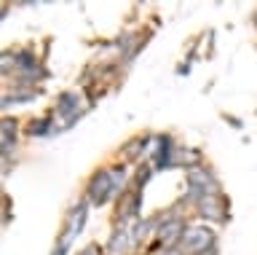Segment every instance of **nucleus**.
<instances>
[{"instance_id":"obj_5","label":"nucleus","mask_w":257,"mask_h":255,"mask_svg":"<svg viewBox=\"0 0 257 255\" xmlns=\"http://www.w3.org/2000/svg\"><path fill=\"white\" fill-rule=\"evenodd\" d=\"M196 210H198V218L201 220H206V223H228L230 218V202H228V196L222 194H209L204 196L201 202L196 204Z\"/></svg>"},{"instance_id":"obj_8","label":"nucleus","mask_w":257,"mask_h":255,"mask_svg":"<svg viewBox=\"0 0 257 255\" xmlns=\"http://www.w3.org/2000/svg\"><path fill=\"white\" fill-rule=\"evenodd\" d=\"M174 150H177V145L172 142V137H169V134H161L158 148H156V169H172L174 166Z\"/></svg>"},{"instance_id":"obj_6","label":"nucleus","mask_w":257,"mask_h":255,"mask_svg":"<svg viewBox=\"0 0 257 255\" xmlns=\"http://www.w3.org/2000/svg\"><path fill=\"white\" fill-rule=\"evenodd\" d=\"M134 231L128 223H115L110 231V239L107 244H104V250H107V255H126L134 250Z\"/></svg>"},{"instance_id":"obj_13","label":"nucleus","mask_w":257,"mask_h":255,"mask_svg":"<svg viewBox=\"0 0 257 255\" xmlns=\"http://www.w3.org/2000/svg\"><path fill=\"white\" fill-rule=\"evenodd\" d=\"M150 175H153V169H150V164H145V166H140V172H137V186H145V183L150 180Z\"/></svg>"},{"instance_id":"obj_2","label":"nucleus","mask_w":257,"mask_h":255,"mask_svg":"<svg viewBox=\"0 0 257 255\" xmlns=\"http://www.w3.org/2000/svg\"><path fill=\"white\" fill-rule=\"evenodd\" d=\"M86 218H88V202H80L75 207H70L67 218H64V226L59 231V236H56V244H54L51 255H67L72 250V242H75V236L83 231Z\"/></svg>"},{"instance_id":"obj_9","label":"nucleus","mask_w":257,"mask_h":255,"mask_svg":"<svg viewBox=\"0 0 257 255\" xmlns=\"http://www.w3.org/2000/svg\"><path fill=\"white\" fill-rule=\"evenodd\" d=\"M148 142H150V137L148 134H142V137H134V140H128L126 145H123V150H120V156L123 158H128V161H132V158H140V153L145 148H148Z\"/></svg>"},{"instance_id":"obj_12","label":"nucleus","mask_w":257,"mask_h":255,"mask_svg":"<svg viewBox=\"0 0 257 255\" xmlns=\"http://www.w3.org/2000/svg\"><path fill=\"white\" fill-rule=\"evenodd\" d=\"M75 255H107V250L96 242H88L86 247H80V252H75Z\"/></svg>"},{"instance_id":"obj_3","label":"nucleus","mask_w":257,"mask_h":255,"mask_svg":"<svg viewBox=\"0 0 257 255\" xmlns=\"http://www.w3.org/2000/svg\"><path fill=\"white\" fill-rule=\"evenodd\" d=\"M185 228H188V223L177 212L164 215V220H161V226L156 231V247H161V250H180Z\"/></svg>"},{"instance_id":"obj_1","label":"nucleus","mask_w":257,"mask_h":255,"mask_svg":"<svg viewBox=\"0 0 257 255\" xmlns=\"http://www.w3.org/2000/svg\"><path fill=\"white\" fill-rule=\"evenodd\" d=\"M180 255H220L217 231L206 223H188L180 242Z\"/></svg>"},{"instance_id":"obj_7","label":"nucleus","mask_w":257,"mask_h":255,"mask_svg":"<svg viewBox=\"0 0 257 255\" xmlns=\"http://www.w3.org/2000/svg\"><path fill=\"white\" fill-rule=\"evenodd\" d=\"M80 102H83V100H80L78 92H62L59 100H56V113L67 121V126H72L80 116L86 113V108L80 105Z\"/></svg>"},{"instance_id":"obj_11","label":"nucleus","mask_w":257,"mask_h":255,"mask_svg":"<svg viewBox=\"0 0 257 255\" xmlns=\"http://www.w3.org/2000/svg\"><path fill=\"white\" fill-rule=\"evenodd\" d=\"M48 132H56L54 126H51V118H35V121H32V126H30V134L32 137H43V134H48Z\"/></svg>"},{"instance_id":"obj_14","label":"nucleus","mask_w":257,"mask_h":255,"mask_svg":"<svg viewBox=\"0 0 257 255\" xmlns=\"http://www.w3.org/2000/svg\"><path fill=\"white\" fill-rule=\"evenodd\" d=\"M252 25L257 27V11H254V17H252Z\"/></svg>"},{"instance_id":"obj_10","label":"nucleus","mask_w":257,"mask_h":255,"mask_svg":"<svg viewBox=\"0 0 257 255\" xmlns=\"http://www.w3.org/2000/svg\"><path fill=\"white\" fill-rule=\"evenodd\" d=\"M3 156H8V150H11L16 145V124L11 121V118H6L3 121Z\"/></svg>"},{"instance_id":"obj_4","label":"nucleus","mask_w":257,"mask_h":255,"mask_svg":"<svg viewBox=\"0 0 257 255\" xmlns=\"http://www.w3.org/2000/svg\"><path fill=\"white\" fill-rule=\"evenodd\" d=\"M112 196H118V194H115V183H112L110 169H96L86 183V199L94 207H102V204H107Z\"/></svg>"}]
</instances>
